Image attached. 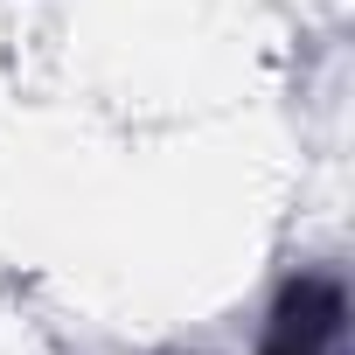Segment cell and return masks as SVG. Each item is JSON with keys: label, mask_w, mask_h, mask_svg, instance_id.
I'll list each match as a JSON object with an SVG mask.
<instances>
[{"label": "cell", "mask_w": 355, "mask_h": 355, "mask_svg": "<svg viewBox=\"0 0 355 355\" xmlns=\"http://www.w3.org/2000/svg\"><path fill=\"white\" fill-rule=\"evenodd\" d=\"M265 355H341V286L334 279H300L286 286Z\"/></svg>", "instance_id": "1"}]
</instances>
